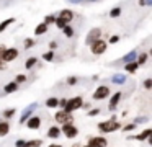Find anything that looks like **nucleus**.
Instances as JSON below:
<instances>
[{
	"label": "nucleus",
	"instance_id": "1",
	"mask_svg": "<svg viewBox=\"0 0 152 147\" xmlns=\"http://www.w3.org/2000/svg\"><path fill=\"white\" fill-rule=\"evenodd\" d=\"M121 127V124L116 121V118L113 116L111 119H108V121H103V123H100L98 124V129L102 131V132H113V131H116V129H119Z\"/></svg>",
	"mask_w": 152,
	"mask_h": 147
},
{
	"label": "nucleus",
	"instance_id": "2",
	"mask_svg": "<svg viewBox=\"0 0 152 147\" xmlns=\"http://www.w3.org/2000/svg\"><path fill=\"white\" fill-rule=\"evenodd\" d=\"M82 105H83V98L75 97V98H72V100H67L66 106H64V111H66V113H74L75 110H80Z\"/></svg>",
	"mask_w": 152,
	"mask_h": 147
},
{
	"label": "nucleus",
	"instance_id": "3",
	"mask_svg": "<svg viewBox=\"0 0 152 147\" xmlns=\"http://www.w3.org/2000/svg\"><path fill=\"white\" fill-rule=\"evenodd\" d=\"M54 119H56L59 124H66V123L74 124V116H72V113H66L64 110L57 111V113L54 114Z\"/></svg>",
	"mask_w": 152,
	"mask_h": 147
},
{
	"label": "nucleus",
	"instance_id": "4",
	"mask_svg": "<svg viewBox=\"0 0 152 147\" xmlns=\"http://www.w3.org/2000/svg\"><path fill=\"white\" fill-rule=\"evenodd\" d=\"M106 48H108V42H106V41H103V39H98V41H95V42H92V44H90V49H92V54H95V56L103 54V52L106 51Z\"/></svg>",
	"mask_w": 152,
	"mask_h": 147
},
{
	"label": "nucleus",
	"instance_id": "5",
	"mask_svg": "<svg viewBox=\"0 0 152 147\" xmlns=\"http://www.w3.org/2000/svg\"><path fill=\"white\" fill-rule=\"evenodd\" d=\"M18 57V49L17 48H8V49H5L2 54H0V59L7 64V62H12V61H15V59Z\"/></svg>",
	"mask_w": 152,
	"mask_h": 147
},
{
	"label": "nucleus",
	"instance_id": "6",
	"mask_svg": "<svg viewBox=\"0 0 152 147\" xmlns=\"http://www.w3.org/2000/svg\"><path fill=\"white\" fill-rule=\"evenodd\" d=\"M61 132L64 134V136L67 137V139H74V137L79 134V129H77L74 124H69V123H66V124H62V127H61Z\"/></svg>",
	"mask_w": 152,
	"mask_h": 147
},
{
	"label": "nucleus",
	"instance_id": "7",
	"mask_svg": "<svg viewBox=\"0 0 152 147\" xmlns=\"http://www.w3.org/2000/svg\"><path fill=\"white\" fill-rule=\"evenodd\" d=\"M108 95H111L110 88L106 85H100L95 90V93H93V100H105V98H108Z\"/></svg>",
	"mask_w": 152,
	"mask_h": 147
},
{
	"label": "nucleus",
	"instance_id": "8",
	"mask_svg": "<svg viewBox=\"0 0 152 147\" xmlns=\"http://www.w3.org/2000/svg\"><path fill=\"white\" fill-rule=\"evenodd\" d=\"M88 147H106L108 146V140L103 136H96V137H90L88 139Z\"/></svg>",
	"mask_w": 152,
	"mask_h": 147
},
{
	"label": "nucleus",
	"instance_id": "9",
	"mask_svg": "<svg viewBox=\"0 0 152 147\" xmlns=\"http://www.w3.org/2000/svg\"><path fill=\"white\" fill-rule=\"evenodd\" d=\"M36 108H38V103H36V101H34V103H31L28 108H25L23 113H21V116H20V124L26 123V119L31 116V114H33V111L36 110Z\"/></svg>",
	"mask_w": 152,
	"mask_h": 147
},
{
	"label": "nucleus",
	"instance_id": "10",
	"mask_svg": "<svg viewBox=\"0 0 152 147\" xmlns=\"http://www.w3.org/2000/svg\"><path fill=\"white\" fill-rule=\"evenodd\" d=\"M98 39H102V29H100V28H93L92 31L87 34L85 42H87V44H92V42L98 41Z\"/></svg>",
	"mask_w": 152,
	"mask_h": 147
},
{
	"label": "nucleus",
	"instance_id": "11",
	"mask_svg": "<svg viewBox=\"0 0 152 147\" xmlns=\"http://www.w3.org/2000/svg\"><path fill=\"white\" fill-rule=\"evenodd\" d=\"M26 126L30 127V129H39L41 126V118L39 116H30L26 119Z\"/></svg>",
	"mask_w": 152,
	"mask_h": 147
},
{
	"label": "nucleus",
	"instance_id": "12",
	"mask_svg": "<svg viewBox=\"0 0 152 147\" xmlns=\"http://www.w3.org/2000/svg\"><path fill=\"white\" fill-rule=\"evenodd\" d=\"M121 97H123V93L121 91H116V93H113V97L110 98V105H108V108L110 110H115L116 106H118V103H119V100H121Z\"/></svg>",
	"mask_w": 152,
	"mask_h": 147
},
{
	"label": "nucleus",
	"instance_id": "13",
	"mask_svg": "<svg viewBox=\"0 0 152 147\" xmlns=\"http://www.w3.org/2000/svg\"><path fill=\"white\" fill-rule=\"evenodd\" d=\"M59 18H62L64 21H66L67 25H69V23L74 20V13H72V10H67V8H66V10H61Z\"/></svg>",
	"mask_w": 152,
	"mask_h": 147
},
{
	"label": "nucleus",
	"instance_id": "14",
	"mask_svg": "<svg viewBox=\"0 0 152 147\" xmlns=\"http://www.w3.org/2000/svg\"><path fill=\"white\" fill-rule=\"evenodd\" d=\"M152 136V129H145L142 131L141 134H137V136H132L131 139H136V140H145V139H151Z\"/></svg>",
	"mask_w": 152,
	"mask_h": 147
},
{
	"label": "nucleus",
	"instance_id": "15",
	"mask_svg": "<svg viewBox=\"0 0 152 147\" xmlns=\"http://www.w3.org/2000/svg\"><path fill=\"white\" fill-rule=\"evenodd\" d=\"M10 132V123L8 121H0V137L7 136Z\"/></svg>",
	"mask_w": 152,
	"mask_h": 147
},
{
	"label": "nucleus",
	"instance_id": "16",
	"mask_svg": "<svg viewBox=\"0 0 152 147\" xmlns=\"http://www.w3.org/2000/svg\"><path fill=\"white\" fill-rule=\"evenodd\" d=\"M136 57H137V51H129L128 54H124V57L121 59L124 64H128V62H136Z\"/></svg>",
	"mask_w": 152,
	"mask_h": 147
},
{
	"label": "nucleus",
	"instance_id": "17",
	"mask_svg": "<svg viewBox=\"0 0 152 147\" xmlns=\"http://www.w3.org/2000/svg\"><path fill=\"white\" fill-rule=\"evenodd\" d=\"M59 136H61V127L53 126V127L48 129V137H51V139H57Z\"/></svg>",
	"mask_w": 152,
	"mask_h": 147
},
{
	"label": "nucleus",
	"instance_id": "18",
	"mask_svg": "<svg viewBox=\"0 0 152 147\" xmlns=\"http://www.w3.org/2000/svg\"><path fill=\"white\" fill-rule=\"evenodd\" d=\"M111 82H113V83H116V85H123L126 82V75L124 74H115L111 77Z\"/></svg>",
	"mask_w": 152,
	"mask_h": 147
},
{
	"label": "nucleus",
	"instance_id": "19",
	"mask_svg": "<svg viewBox=\"0 0 152 147\" xmlns=\"http://www.w3.org/2000/svg\"><path fill=\"white\" fill-rule=\"evenodd\" d=\"M48 28H49V26H48L46 23H39V25H38L36 28H34V34H38V36L44 34V33L48 31Z\"/></svg>",
	"mask_w": 152,
	"mask_h": 147
},
{
	"label": "nucleus",
	"instance_id": "20",
	"mask_svg": "<svg viewBox=\"0 0 152 147\" xmlns=\"http://www.w3.org/2000/svg\"><path fill=\"white\" fill-rule=\"evenodd\" d=\"M18 90V83H15V82H10V83H7L4 87V91L5 93H13V91Z\"/></svg>",
	"mask_w": 152,
	"mask_h": 147
},
{
	"label": "nucleus",
	"instance_id": "21",
	"mask_svg": "<svg viewBox=\"0 0 152 147\" xmlns=\"http://www.w3.org/2000/svg\"><path fill=\"white\" fill-rule=\"evenodd\" d=\"M147 59H149V54H147V52H142V54H139L137 57H136V64H137V65H144L145 62H147Z\"/></svg>",
	"mask_w": 152,
	"mask_h": 147
},
{
	"label": "nucleus",
	"instance_id": "22",
	"mask_svg": "<svg viewBox=\"0 0 152 147\" xmlns=\"http://www.w3.org/2000/svg\"><path fill=\"white\" fill-rule=\"evenodd\" d=\"M12 23H15V18H7V20H4V21L0 23V33H4L5 29H7L8 26L12 25Z\"/></svg>",
	"mask_w": 152,
	"mask_h": 147
},
{
	"label": "nucleus",
	"instance_id": "23",
	"mask_svg": "<svg viewBox=\"0 0 152 147\" xmlns=\"http://www.w3.org/2000/svg\"><path fill=\"white\" fill-rule=\"evenodd\" d=\"M137 67H139V65L136 64V62H128V64H124V69H126L128 74H134V72L137 70Z\"/></svg>",
	"mask_w": 152,
	"mask_h": 147
},
{
	"label": "nucleus",
	"instance_id": "24",
	"mask_svg": "<svg viewBox=\"0 0 152 147\" xmlns=\"http://www.w3.org/2000/svg\"><path fill=\"white\" fill-rule=\"evenodd\" d=\"M36 64H38V59H36V57H30L26 62H25V69H28V70H31V69H33Z\"/></svg>",
	"mask_w": 152,
	"mask_h": 147
},
{
	"label": "nucleus",
	"instance_id": "25",
	"mask_svg": "<svg viewBox=\"0 0 152 147\" xmlns=\"http://www.w3.org/2000/svg\"><path fill=\"white\" fill-rule=\"evenodd\" d=\"M41 144H43V140H39V139H34V140H26L25 147H41Z\"/></svg>",
	"mask_w": 152,
	"mask_h": 147
},
{
	"label": "nucleus",
	"instance_id": "26",
	"mask_svg": "<svg viewBox=\"0 0 152 147\" xmlns=\"http://www.w3.org/2000/svg\"><path fill=\"white\" fill-rule=\"evenodd\" d=\"M57 98H54V97H51V98H48L46 100V106L48 108H57Z\"/></svg>",
	"mask_w": 152,
	"mask_h": 147
},
{
	"label": "nucleus",
	"instance_id": "27",
	"mask_svg": "<svg viewBox=\"0 0 152 147\" xmlns=\"http://www.w3.org/2000/svg\"><path fill=\"white\" fill-rule=\"evenodd\" d=\"M62 31H64V34H66L67 38H72V36H74V28L70 25H66L62 28Z\"/></svg>",
	"mask_w": 152,
	"mask_h": 147
},
{
	"label": "nucleus",
	"instance_id": "28",
	"mask_svg": "<svg viewBox=\"0 0 152 147\" xmlns=\"http://www.w3.org/2000/svg\"><path fill=\"white\" fill-rule=\"evenodd\" d=\"M119 15H121V8H119V7H115V8L110 10V16H111V18H118Z\"/></svg>",
	"mask_w": 152,
	"mask_h": 147
},
{
	"label": "nucleus",
	"instance_id": "29",
	"mask_svg": "<svg viewBox=\"0 0 152 147\" xmlns=\"http://www.w3.org/2000/svg\"><path fill=\"white\" fill-rule=\"evenodd\" d=\"M54 25H56V26H57V28H59V29H62V28H64V26H66V25H67V23H66V21H64V20H62V18H59V16H56V21H54Z\"/></svg>",
	"mask_w": 152,
	"mask_h": 147
},
{
	"label": "nucleus",
	"instance_id": "30",
	"mask_svg": "<svg viewBox=\"0 0 152 147\" xmlns=\"http://www.w3.org/2000/svg\"><path fill=\"white\" fill-rule=\"evenodd\" d=\"M43 59H44V61H48V62L54 61V52H53V51H48V52H44V54H43Z\"/></svg>",
	"mask_w": 152,
	"mask_h": 147
},
{
	"label": "nucleus",
	"instance_id": "31",
	"mask_svg": "<svg viewBox=\"0 0 152 147\" xmlns=\"http://www.w3.org/2000/svg\"><path fill=\"white\" fill-rule=\"evenodd\" d=\"M15 113H17V110H15V108H10V110H5V111H4V118H7V119H10V118L13 116Z\"/></svg>",
	"mask_w": 152,
	"mask_h": 147
},
{
	"label": "nucleus",
	"instance_id": "32",
	"mask_svg": "<svg viewBox=\"0 0 152 147\" xmlns=\"http://www.w3.org/2000/svg\"><path fill=\"white\" fill-rule=\"evenodd\" d=\"M54 21H56V16H54V15H48L46 18H44V21H43V23H46V25L49 26V25H53Z\"/></svg>",
	"mask_w": 152,
	"mask_h": 147
},
{
	"label": "nucleus",
	"instance_id": "33",
	"mask_svg": "<svg viewBox=\"0 0 152 147\" xmlns=\"http://www.w3.org/2000/svg\"><path fill=\"white\" fill-rule=\"evenodd\" d=\"M33 46H34V39H31V38L25 39V49H31Z\"/></svg>",
	"mask_w": 152,
	"mask_h": 147
},
{
	"label": "nucleus",
	"instance_id": "34",
	"mask_svg": "<svg viewBox=\"0 0 152 147\" xmlns=\"http://www.w3.org/2000/svg\"><path fill=\"white\" fill-rule=\"evenodd\" d=\"M23 82H26V75H23V74H20V75H17V78H15V83H23Z\"/></svg>",
	"mask_w": 152,
	"mask_h": 147
},
{
	"label": "nucleus",
	"instance_id": "35",
	"mask_svg": "<svg viewBox=\"0 0 152 147\" xmlns=\"http://www.w3.org/2000/svg\"><path fill=\"white\" fill-rule=\"evenodd\" d=\"M134 127H136V124L131 123V124H126V126L123 127V131H124V132H129V131H134Z\"/></svg>",
	"mask_w": 152,
	"mask_h": 147
},
{
	"label": "nucleus",
	"instance_id": "36",
	"mask_svg": "<svg viewBox=\"0 0 152 147\" xmlns=\"http://www.w3.org/2000/svg\"><path fill=\"white\" fill-rule=\"evenodd\" d=\"M144 123H147V118L145 116H141V118H136L134 119V124H144Z\"/></svg>",
	"mask_w": 152,
	"mask_h": 147
},
{
	"label": "nucleus",
	"instance_id": "37",
	"mask_svg": "<svg viewBox=\"0 0 152 147\" xmlns=\"http://www.w3.org/2000/svg\"><path fill=\"white\" fill-rule=\"evenodd\" d=\"M119 41V36H116V34H113V36H110V44H116V42Z\"/></svg>",
	"mask_w": 152,
	"mask_h": 147
},
{
	"label": "nucleus",
	"instance_id": "38",
	"mask_svg": "<svg viewBox=\"0 0 152 147\" xmlns=\"http://www.w3.org/2000/svg\"><path fill=\"white\" fill-rule=\"evenodd\" d=\"M144 87L147 88V90H151V88H152V80H151V78H145V80H144Z\"/></svg>",
	"mask_w": 152,
	"mask_h": 147
},
{
	"label": "nucleus",
	"instance_id": "39",
	"mask_svg": "<svg viewBox=\"0 0 152 147\" xmlns=\"http://www.w3.org/2000/svg\"><path fill=\"white\" fill-rule=\"evenodd\" d=\"M139 5H141V7H147V5H152V0H139Z\"/></svg>",
	"mask_w": 152,
	"mask_h": 147
},
{
	"label": "nucleus",
	"instance_id": "40",
	"mask_svg": "<svg viewBox=\"0 0 152 147\" xmlns=\"http://www.w3.org/2000/svg\"><path fill=\"white\" fill-rule=\"evenodd\" d=\"M77 80H79L77 77H69V78H67V83H69V85H75Z\"/></svg>",
	"mask_w": 152,
	"mask_h": 147
},
{
	"label": "nucleus",
	"instance_id": "41",
	"mask_svg": "<svg viewBox=\"0 0 152 147\" xmlns=\"http://www.w3.org/2000/svg\"><path fill=\"white\" fill-rule=\"evenodd\" d=\"M25 144H26V140H23V139H18L17 142H15V147H25Z\"/></svg>",
	"mask_w": 152,
	"mask_h": 147
},
{
	"label": "nucleus",
	"instance_id": "42",
	"mask_svg": "<svg viewBox=\"0 0 152 147\" xmlns=\"http://www.w3.org/2000/svg\"><path fill=\"white\" fill-rule=\"evenodd\" d=\"M66 103H67V100H66V98H61V100L57 101V106H61V108L64 110V106H66Z\"/></svg>",
	"mask_w": 152,
	"mask_h": 147
},
{
	"label": "nucleus",
	"instance_id": "43",
	"mask_svg": "<svg viewBox=\"0 0 152 147\" xmlns=\"http://www.w3.org/2000/svg\"><path fill=\"white\" fill-rule=\"evenodd\" d=\"M96 114H100V110H98V108H95V110H90V111H88V116H96Z\"/></svg>",
	"mask_w": 152,
	"mask_h": 147
},
{
	"label": "nucleus",
	"instance_id": "44",
	"mask_svg": "<svg viewBox=\"0 0 152 147\" xmlns=\"http://www.w3.org/2000/svg\"><path fill=\"white\" fill-rule=\"evenodd\" d=\"M49 48H51V51H53V49H56L57 48V42L56 41H51L49 42Z\"/></svg>",
	"mask_w": 152,
	"mask_h": 147
},
{
	"label": "nucleus",
	"instance_id": "45",
	"mask_svg": "<svg viewBox=\"0 0 152 147\" xmlns=\"http://www.w3.org/2000/svg\"><path fill=\"white\" fill-rule=\"evenodd\" d=\"M4 69H5V62L0 59V70H4Z\"/></svg>",
	"mask_w": 152,
	"mask_h": 147
},
{
	"label": "nucleus",
	"instance_id": "46",
	"mask_svg": "<svg viewBox=\"0 0 152 147\" xmlns=\"http://www.w3.org/2000/svg\"><path fill=\"white\" fill-rule=\"evenodd\" d=\"M82 108H83V110H88V108H90V103H83Z\"/></svg>",
	"mask_w": 152,
	"mask_h": 147
},
{
	"label": "nucleus",
	"instance_id": "47",
	"mask_svg": "<svg viewBox=\"0 0 152 147\" xmlns=\"http://www.w3.org/2000/svg\"><path fill=\"white\" fill-rule=\"evenodd\" d=\"M48 147H62L61 144H51V146H48Z\"/></svg>",
	"mask_w": 152,
	"mask_h": 147
},
{
	"label": "nucleus",
	"instance_id": "48",
	"mask_svg": "<svg viewBox=\"0 0 152 147\" xmlns=\"http://www.w3.org/2000/svg\"><path fill=\"white\" fill-rule=\"evenodd\" d=\"M69 2H72V3H80V2H83V0H69Z\"/></svg>",
	"mask_w": 152,
	"mask_h": 147
},
{
	"label": "nucleus",
	"instance_id": "49",
	"mask_svg": "<svg viewBox=\"0 0 152 147\" xmlns=\"http://www.w3.org/2000/svg\"><path fill=\"white\" fill-rule=\"evenodd\" d=\"M88 2H96V0H88Z\"/></svg>",
	"mask_w": 152,
	"mask_h": 147
},
{
	"label": "nucleus",
	"instance_id": "50",
	"mask_svg": "<svg viewBox=\"0 0 152 147\" xmlns=\"http://www.w3.org/2000/svg\"><path fill=\"white\" fill-rule=\"evenodd\" d=\"M85 147H88V146H85Z\"/></svg>",
	"mask_w": 152,
	"mask_h": 147
}]
</instances>
